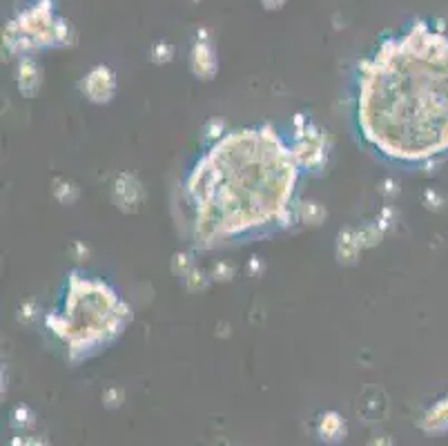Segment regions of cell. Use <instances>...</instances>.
Masks as SVG:
<instances>
[{
  "instance_id": "1",
  "label": "cell",
  "mask_w": 448,
  "mask_h": 446,
  "mask_svg": "<svg viewBox=\"0 0 448 446\" xmlns=\"http://www.w3.org/2000/svg\"><path fill=\"white\" fill-rule=\"evenodd\" d=\"M353 120L364 146L393 165L448 156V34L419 20L361 60Z\"/></svg>"
},
{
  "instance_id": "2",
  "label": "cell",
  "mask_w": 448,
  "mask_h": 446,
  "mask_svg": "<svg viewBox=\"0 0 448 446\" xmlns=\"http://www.w3.org/2000/svg\"><path fill=\"white\" fill-rule=\"evenodd\" d=\"M301 170L295 146L274 127L225 132L186 179L195 239L216 246L288 225Z\"/></svg>"
},
{
  "instance_id": "3",
  "label": "cell",
  "mask_w": 448,
  "mask_h": 446,
  "mask_svg": "<svg viewBox=\"0 0 448 446\" xmlns=\"http://www.w3.org/2000/svg\"><path fill=\"white\" fill-rule=\"evenodd\" d=\"M127 317V308L110 286L74 274L69 277L63 308L52 319V326L67 344L71 359H83L114 340Z\"/></svg>"
},
{
  "instance_id": "4",
  "label": "cell",
  "mask_w": 448,
  "mask_h": 446,
  "mask_svg": "<svg viewBox=\"0 0 448 446\" xmlns=\"http://www.w3.org/2000/svg\"><path fill=\"white\" fill-rule=\"evenodd\" d=\"M85 92H88L94 101H105L107 96L114 94V74L110 69L99 67L85 78Z\"/></svg>"
},
{
  "instance_id": "5",
  "label": "cell",
  "mask_w": 448,
  "mask_h": 446,
  "mask_svg": "<svg viewBox=\"0 0 448 446\" xmlns=\"http://www.w3.org/2000/svg\"><path fill=\"white\" fill-rule=\"evenodd\" d=\"M216 58H214V52L212 47L208 43H197L195 52H192V67H195V71L199 76H212L214 74V65Z\"/></svg>"
},
{
  "instance_id": "6",
  "label": "cell",
  "mask_w": 448,
  "mask_h": 446,
  "mask_svg": "<svg viewBox=\"0 0 448 446\" xmlns=\"http://www.w3.org/2000/svg\"><path fill=\"white\" fill-rule=\"evenodd\" d=\"M346 433V424L344 419L339 417L337 413H326L319 421V435L326 442H337Z\"/></svg>"
},
{
  "instance_id": "7",
  "label": "cell",
  "mask_w": 448,
  "mask_h": 446,
  "mask_svg": "<svg viewBox=\"0 0 448 446\" xmlns=\"http://www.w3.org/2000/svg\"><path fill=\"white\" fill-rule=\"evenodd\" d=\"M448 426V400H444L442 404H438L433 411L426 415V421H424V428L428 431H440Z\"/></svg>"
},
{
  "instance_id": "8",
  "label": "cell",
  "mask_w": 448,
  "mask_h": 446,
  "mask_svg": "<svg viewBox=\"0 0 448 446\" xmlns=\"http://www.w3.org/2000/svg\"><path fill=\"white\" fill-rule=\"evenodd\" d=\"M11 446H47L45 442H41V440H29V438H18V440H14V444Z\"/></svg>"
},
{
  "instance_id": "9",
  "label": "cell",
  "mask_w": 448,
  "mask_h": 446,
  "mask_svg": "<svg viewBox=\"0 0 448 446\" xmlns=\"http://www.w3.org/2000/svg\"><path fill=\"white\" fill-rule=\"evenodd\" d=\"M368 446H391V440L386 438V435H382V438H372Z\"/></svg>"
},
{
  "instance_id": "10",
  "label": "cell",
  "mask_w": 448,
  "mask_h": 446,
  "mask_svg": "<svg viewBox=\"0 0 448 446\" xmlns=\"http://www.w3.org/2000/svg\"><path fill=\"white\" fill-rule=\"evenodd\" d=\"M284 3H286V0H263V5L268 9H276V7H281Z\"/></svg>"
}]
</instances>
